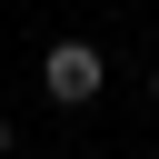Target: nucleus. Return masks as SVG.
Instances as JSON below:
<instances>
[{
	"label": "nucleus",
	"mask_w": 159,
	"mask_h": 159,
	"mask_svg": "<svg viewBox=\"0 0 159 159\" xmlns=\"http://www.w3.org/2000/svg\"><path fill=\"white\" fill-rule=\"evenodd\" d=\"M40 89H50L60 109H89V99L109 89V60H99V40H50V50H40Z\"/></svg>",
	"instance_id": "obj_1"
},
{
	"label": "nucleus",
	"mask_w": 159,
	"mask_h": 159,
	"mask_svg": "<svg viewBox=\"0 0 159 159\" xmlns=\"http://www.w3.org/2000/svg\"><path fill=\"white\" fill-rule=\"evenodd\" d=\"M10 139H20V129H10V109H0V159H10Z\"/></svg>",
	"instance_id": "obj_2"
}]
</instances>
